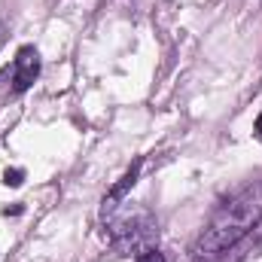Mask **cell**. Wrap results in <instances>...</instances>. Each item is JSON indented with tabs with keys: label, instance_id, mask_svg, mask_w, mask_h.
<instances>
[{
	"label": "cell",
	"instance_id": "cell-1",
	"mask_svg": "<svg viewBox=\"0 0 262 262\" xmlns=\"http://www.w3.org/2000/svg\"><path fill=\"white\" fill-rule=\"evenodd\" d=\"M259 216H262V183L253 186V189H247V192H241V195H235L232 201H226L213 213L210 226L201 232L195 250H192V262L223 259L244 235L253 232Z\"/></svg>",
	"mask_w": 262,
	"mask_h": 262
},
{
	"label": "cell",
	"instance_id": "cell-2",
	"mask_svg": "<svg viewBox=\"0 0 262 262\" xmlns=\"http://www.w3.org/2000/svg\"><path fill=\"white\" fill-rule=\"evenodd\" d=\"M37 73H40V55H37V49H34V46L18 49L15 64H12V89H15V92L31 89L34 79H37Z\"/></svg>",
	"mask_w": 262,
	"mask_h": 262
},
{
	"label": "cell",
	"instance_id": "cell-3",
	"mask_svg": "<svg viewBox=\"0 0 262 262\" xmlns=\"http://www.w3.org/2000/svg\"><path fill=\"white\" fill-rule=\"evenodd\" d=\"M140 165H143V162L137 159V162L131 165L128 171H125V177H122V180H119V183H116V186L110 189V195L104 198V210H113V207H116V201H122V198H125V192H128L131 186L137 183V174H140Z\"/></svg>",
	"mask_w": 262,
	"mask_h": 262
},
{
	"label": "cell",
	"instance_id": "cell-4",
	"mask_svg": "<svg viewBox=\"0 0 262 262\" xmlns=\"http://www.w3.org/2000/svg\"><path fill=\"white\" fill-rule=\"evenodd\" d=\"M21 180H25V171H21V168H12V171L3 174V183H6V186H21Z\"/></svg>",
	"mask_w": 262,
	"mask_h": 262
},
{
	"label": "cell",
	"instance_id": "cell-5",
	"mask_svg": "<svg viewBox=\"0 0 262 262\" xmlns=\"http://www.w3.org/2000/svg\"><path fill=\"white\" fill-rule=\"evenodd\" d=\"M134 262H165V256H162L159 250H152V247H149V250H143V253H140Z\"/></svg>",
	"mask_w": 262,
	"mask_h": 262
},
{
	"label": "cell",
	"instance_id": "cell-6",
	"mask_svg": "<svg viewBox=\"0 0 262 262\" xmlns=\"http://www.w3.org/2000/svg\"><path fill=\"white\" fill-rule=\"evenodd\" d=\"M256 131H259V137H262V113L256 116Z\"/></svg>",
	"mask_w": 262,
	"mask_h": 262
}]
</instances>
